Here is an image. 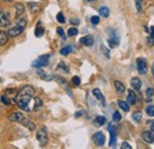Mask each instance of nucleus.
Listing matches in <instances>:
<instances>
[{
	"mask_svg": "<svg viewBox=\"0 0 154 149\" xmlns=\"http://www.w3.org/2000/svg\"><path fill=\"white\" fill-rule=\"evenodd\" d=\"M17 105L24 111H35V89L31 85L21 88L17 96Z\"/></svg>",
	"mask_w": 154,
	"mask_h": 149,
	"instance_id": "nucleus-1",
	"label": "nucleus"
},
{
	"mask_svg": "<svg viewBox=\"0 0 154 149\" xmlns=\"http://www.w3.org/2000/svg\"><path fill=\"white\" fill-rule=\"evenodd\" d=\"M37 140H38L39 144L40 146H45L49 141V137H48V131L45 127H42L38 131H37Z\"/></svg>",
	"mask_w": 154,
	"mask_h": 149,
	"instance_id": "nucleus-2",
	"label": "nucleus"
},
{
	"mask_svg": "<svg viewBox=\"0 0 154 149\" xmlns=\"http://www.w3.org/2000/svg\"><path fill=\"white\" fill-rule=\"evenodd\" d=\"M136 68H137V71H139V74H147L148 65H147L146 59H143V58H139V59L136 60Z\"/></svg>",
	"mask_w": 154,
	"mask_h": 149,
	"instance_id": "nucleus-3",
	"label": "nucleus"
},
{
	"mask_svg": "<svg viewBox=\"0 0 154 149\" xmlns=\"http://www.w3.org/2000/svg\"><path fill=\"white\" fill-rule=\"evenodd\" d=\"M48 64H49V55H44V56L39 57L38 59H36L32 63V65L35 68H38V69H42V68L46 66Z\"/></svg>",
	"mask_w": 154,
	"mask_h": 149,
	"instance_id": "nucleus-4",
	"label": "nucleus"
},
{
	"mask_svg": "<svg viewBox=\"0 0 154 149\" xmlns=\"http://www.w3.org/2000/svg\"><path fill=\"white\" fill-rule=\"evenodd\" d=\"M93 141H94V143L96 146L102 147L104 144V142H106V136H104V134L102 131H97L93 135Z\"/></svg>",
	"mask_w": 154,
	"mask_h": 149,
	"instance_id": "nucleus-5",
	"label": "nucleus"
},
{
	"mask_svg": "<svg viewBox=\"0 0 154 149\" xmlns=\"http://www.w3.org/2000/svg\"><path fill=\"white\" fill-rule=\"evenodd\" d=\"M11 25L10 16L6 12H0V26L1 27H8Z\"/></svg>",
	"mask_w": 154,
	"mask_h": 149,
	"instance_id": "nucleus-6",
	"label": "nucleus"
},
{
	"mask_svg": "<svg viewBox=\"0 0 154 149\" xmlns=\"http://www.w3.org/2000/svg\"><path fill=\"white\" fill-rule=\"evenodd\" d=\"M23 30H24L23 27H20V26H18V25H16V26L11 27V29L7 31V35H8V37L10 38H16L21 35Z\"/></svg>",
	"mask_w": 154,
	"mask_h": 149,
	"instance_id": "nucleus-7",
	"label": "nucleus"
},
{
	"mask_svg": "<svg viewBox=\"0 0 154 149\" xmlns=\"http://www.w3.org/2000/svg\"><path fill=\"white\" fill-rule=\"evenodd\" d=\"M108 130L110 132V147L112 148H114L116 144V135H117V131H116V128L114 126H112V124H109V127H108Z\"/></svg>",
	"mask_w": 154,
	"mask_h": 149,
	"instance_id": "nucleus-8",
	"label": "nucleus"
},
{
	"mask_svg": "<svg viewBox=\"0 0 154 149\" xmlns=\"http://www.w3.org/2000/svg\"><path fill=\"white\" fill-rule=\"evenodd\" d=\"M10 121H12V122H23L24 120H25V117H24V115L21 114V112H18V111H16V112H12L11 115H10Z\"/></svg>",
	"mask_w": 154,
	"mask_h": 149,
	"instance_id": "nucleus-9",
	"label": "nucleus"
},
{
	"mask_svg": "<svg viewBox=\"0 0 154 149\" xmlns=\"http://www.w3.org/2000/svg\"><path fill=\"white\" fill-rule=\"evenodd\" d=\"M141 137H142V140H143L146 143H149V144H151L154 141L153 131H143L142 135H141Z\"/></svg>",
	"mask_w": 154,
	"mask_h": 149,
	"instance_id": "nucleus-10",
	"label": "nucleus"
},
{
	"mask_svg": "<svg viewBox=\"0 0 154 149\" xmlns=\"http://www.w3.org/2000/svg\"><path fill=\"white\" fill-rule=\"evenodd\" d=\"M18 90H16V89H7L5 93L10 97V99H11V102L12 103H17V96H18Z\"/></svg>",
	"mask_w": 154,
	"mask_h": 149,
	"instance_id": "nucleus-11",
	"label": "nucleus"
},
{
	"mask_svg": "<svg viewBox=\"0 0 154 149\" xmlns=\"http://www.w3.org/2000/svg\"><path fill=\"white\" fill-rule=\"evenodd\" d=\"M81 44L85 45V46H91L94 44V37L93 36H85V37L81 38Z\"/></svg>",
	"mask_w": 154,
	"mask_h": 149,
	"instance_id": "nucleus-12",
	"label": "nucleus"
},
{
	"mask_svg": "<svg viewBox=\"0 0 154 149\" xmlns=\"http://www.w3.org/2000/svg\"><path fill=\"white\" fill-rule=\"evenodd\" d=\"M131 85H132V88L134 89L135 91H140L142 84H141V81H140L139 78L134 77V78H132V81H131Z\"/></svg>",
	"mask_w": 154,
	"mask_h": 149,
	"instance_id": "nucleus-13",
	"label": "nucleus"
},
{
	"mask_svg": "<svg viewBox=\"0 0 154 149\" xmlns=\"http://www.w3.org/2000/svg\"><path fill=\"white\" fill-rule=\"evenodd\" d=\"M14 10H16V18H19L20 16H23V13L25 11V7H24L23 4L18 2V4L14 5Z\"/></svg>",
	"mask_w": 154,
	"mask_h": 149,
	"instance_id": "nucleus-14",
	"label": "nucleus"
},
{
	"mask_svg": "<svg viewBox=\"0 0 154 149\" xmlns=\"http://www.w3.org/2000/svg\"><path fill=\"white\" fill-rule=\"evenodd\" d=\"M27 7H29L31 13H38L39 11H40V6H39L38 4H36V2H29Z\"/></svg>",
	"mask_w": 154,
	"mask_h": 149,
	"instance_id": "nucleus-15",
	"label": "nucleus"
},
{
	"mask_svg": "<svg viewBox=\"0 0 154 149\" xmlns=\"http://www.w3.org/2000/svg\"><path fill=\"white\" fill-rule=\"evenodd\" d=\"M114 85H115L116 93H119V95H122V93L126 91V88H125V85H123L121 82H119V81H115V82H114Z\"/></svg>",
	"mask_w": 154,
	"mask_h": 149,
	"instance_id": "nucleus-16",
	"label": "nucleus"
},
{
	"mask_svg": "<svg viewBox=\"0 0 154 149\" xmlns=\"http://www.w3.org/2000/svg\"><path fill=\"white\" fill-rule=\"evenodd\" d=\"M136 99H137L136 93H135L133 90H129V91H128V97H127L128 103H129V104H135V103H136Z\"/></svg>",
	"mask_w": 154,
	"mask_h": 149,
	"instance_id": "nucleus-17",
	"label": "nucleus"
},
{
	"mask_svg": "<svg viewBox=\"0 0 154 149\" xmlns=\"http://www.w3.org/2000/svg\"><path fill=\"white\" fill-rule=\"evenodd\" d=\"M8 35H7V32H5V31H2V30H0V46H2V45H5L7 41H8Z\"/></svg>",
	"mask_w": 154,
	"mask_h": 149,
	"instance_id": "nucleus-18",
	"label": "nucleus"
},
{
	"mask_svg": "<svg viewBox=\"0 0 154 149\" xmlns=\"http://www.w3.org/2000/svg\"><path fill=\"white\" fill-rule=\"evenodd\" d=\"M93 95L96 97L98 101H101V102H102V104H103V105L106 104V101H104V96H103V95H102V93L100 91V89H94V90H93Z\"/></svg>",
	"mask_w": 154,
	"mask_h": 149,
	"instance_id": "nucleus-19",
	"label": "nucleus"
},
{
	"mask_svg": "<svg viewBox=\"0 0 154 149\" xmlns=\"http://www.w3.org/2000/svg\"><path fill=\"white\" fill-rule=\"evenodd\" d=\"M117 104H119V107L123 110V111H129V103L128 102H125V101H119L117 102Z\"/></svg>",
	"mask_w": 154,
	"mask_h": 149,
	"instance_id": "nucleus-20",
	"label": "nucleus"
},
{
	"mask_svg": "<svg viewBox=\"0 0 154 149\" xmlns=\"http://www.w3.org/2000/svg\"><path fill=\"white\" fill-rule=\"evenodd\" d=\"M57 70L62 71V72H64V74H69V68H68V65H66V64H64L63 62H60V63L58 64Z\"/></svg>",
	"mask_w": 154,
	"mask_h": 149,
	"instance_id": "nucleus-21",
	"label": "nucleus"
},
{
	"mask_svg": "<svg viewBox=\"0 0 154 149\" xmlns=\"http://www.w3.org/2000/svg\"><path fill=\"white\" fill-rule=\"evenodd\" d=\"M72 50H74V47L72 46H65V47H63V49H60V55L62 56H68L70 52H72Z\"/></svg>",
	"mask_w": 154,
	"mask_h": 149,
	"instance_id": "nucleus-22",
	"label": "nucleus"
},
{
	"mask_svg": "<svg viewBox=\"0 0 154 149\" xmlns=\"http://www.w3.org/2000/svg\"><path fill=\"white\" fill-rule=\"evenodd\" d=\"M21 123H23L27 129H30V130H35V129H36L35 123H32V122H31V121H29V120H24Z\"/></svg>",
	"mask_w": 154,
	"mask_h": 149,
	"instance_id": "nucleus-23",
	"label": "nucleus"
},
{
	"mask_svg": "<svg viewBox=\"0 0 154 149\" xmlns=\"http://www.w3.org/2000/svg\"><path fill=\"white\" fill-rule=\"evenodd\" d=\"M98 13H100V16H102V17H108V16H109V8L106 7V6H102V7L100 8Z\"/></svg>",
	"mask_w": 154,
	"mask_h": 149,
	"instance_id": "nucleus-24",
	"label": "nucleus"
},
{
	"mask_svg": "<svg viewBox=\"0 0 154 149\" xmlns=\"http://www.w3.org/2000/svg\"><path fill=\"white\" fill-rule=\"evenodd\" d=\"M0 101L5 104V105H10L12 102H11V99H10V97L6 95V93H4V95H1V97H0Z\"/></svg>",
	"mask_w": 154,
	"mask_h": 149,
	"instance_id": "nucleus-25",
	"label": "nucleus"
},
{
	"mask_svg": "<svg viewBox=\"0 0 154 149\" xmlns=\"http://www.w3.org/2000/svg\"><path fill=\"white\" fill-rule=\"evenodd\" d=\"M43 35H44V29L40 26V24H38L37 27H36V30H35V36L39 38V37H42Z\"/></svg>",
	"mask_w": 154,
	"mask_h": 149,
	"instance_id": "nucleus-26",
	"label": "nucleus"
},
{
	"mask_svg": "<svg viewBox=\"0 0 154 149\" xmlns=\"http://www.w3.org/2000/svg\"><path fill=\"white\" fill-rule=\"evenodd\" d=\"M106 123V117L104 116H97L95 120V124L97 126H103Z\"/></svg>",
	"mask_w": 154,
	"mask_h": 149,
	"instance_id": "nucleus-27",
	"label": "nucleus"
},
{
	"mask_svg": "<svg viewBox=\"0 0 154 149\" xmlns=\"http://www.w3.org/2000/svg\"><path fill=\"white\" fill-rule=\"evenodd\" d=\"M37 72H38L39 76H40L43 79H45V81H51V78H52V76H49V74H46L45 72H44V71H43V70H40V69H39Z\"/></svg>",
	"mask_w": 154,
	"mask_h": 149,
	"instance_id": "nucleus-28",
	"label": "nucleus"
},
{
	"mask_svg": "<svg viewBox=\"0 0 154 149\" xmlns=\"http://www.w3.org/2000/svg\"><path fill=\"white\" fill-rule=\"evenodd\" d=\"M77 33H78V30L76 27H70L68 30V36L69 37H75V36H77Z\"/></svg>",
	"mask_w": 154,
	"mask_h": 149,
	"instance_id": "nucleus-29",
	"label": "nucleus"
},
{
	"mask_svg": "<svg viewBox=\"0 0 154 149\" xmlns=\"http://www.w3.org/2000/svg\"><path fill=\"white\" fill-rule=\"evenodd\" d=\"M26 24H27V20L25 18H20V19H18V21H17V25L20 26V27H23V29L26 27Z\"/></svg>",
	"mask_w": 154,
	"mask_h": 149,
	"instance_id": "nucleus-30",
	"label": "nucleus"
},
{
	"mask_svg": "<svg viewBox=\"0 0 154 149\" xmlns=\"http://www.w3.org/2000/svg\"><path fill=\"white\" fill-rule=\"evenodd\" d=\"M141 118H142V115H141L140 111H135L134 114H133V120H134L135 122H140Z\"/></svg>",
	"mask_w": 154,
	"mask_h": 149,
	"instance_id": "nucleus-31",
	"label": "nucleus"
},
{
	"mask_svg": "<svg viewBox=\"0 0 154 149\" xmlns=\"http://www.w3.org/2000/svg\"><path fill=\"white\" fill-rule=\"evenodd\" d=\"M146 112H147L148 116L153 117L154 116V105H148V107L146 108Z\"/></svg>",
	"mask_w": 154,
	"mask_h": 149,
	"instance_id": "nucleus-32",
	"label": "nucleus"
},
{
	"mask_svg": "<svg viewBox=\"0 0 154 149\" xmlns=\"http://www.w3.org/2000/svg\"><path fill=\"white\" fill-rule=\"evenodd\" d=\"M135 6H136V11L141 12V10H142V0H135Z\"/></svg>",
	"mask_w": 154,
	"mask_h": 149,
	"instance_id": "nucleus-33",
	"label": "nucleus"
},
{
	"mask_svg": "<svg viewBox=\"0 0 154 149\" xmlns=\"http://www.w3.org/2000/svg\"><path fill=\"white\" fill-rule=\"evenodd\" d=\"M71 82H72V84H74L75 87H78V85L81 84V79H79L78 76H74L72 79H71Z\"/></svg>",
	"mask_w": 154,
	"mask_h": 149,
	"instance_id": "nucleus-34",
	"label": "nucleus"
},
{
	"mask_svg": "<svg viewBox=\"0 0 154 149\" xmlns=\"http://www.w3.org/2000/svg\"><path fill=\"white\" fill-rule=\"evenodd\" d=\"M113 121L114 122H119V121H121V114L119 111H115L113 114Z\"/></svg>",
	"mask_w": 154,
	"mask_h": 149,
	"instance_id": "nucleus-35",
	"label": "nucleus"
},
{
	"mask_svg": "<svg viewBox=\"0 0 154 149\" xmlns=\"http://www.w3.org/2000/svg\"><path fill=\"white\" fill-rule=\"evenodd\" d=\"M57 20H58V23H60V24H64V23H65V18H64V16H63L62 12H59L57 14Z\"/></svg>",
	"mask_w": 154,
	"mask_h": 149,
	"instance_id": "nucleus-36",
	"label": "nucleus"
},
{
	"mask_svg": "<svg viewBox=\"0 0 154 149\" xmlns=\"http://www.w3.org/2000/svg\"><path fill=\"white\" fill-rule=\"evenodd\" d=\"M90 20H91V24H93V25H97V24L100 23V17H98V16H93Z\"/></svg>",
	"mask_w": 154,
	"mask_h": 149,
	"instance_id": "nucleus-37",
	"label": "nucleus"
},
{
	"mask_svg": "<svg viewBox=\"0 0 154 149\" xmlns=\"http://www.w3.org/2000/svg\"><path fill=\"white\" fill-rule=\"evenodd\" d=\"M146 95H147V96L151 98V97L154 95V89H153V88H148V89L146 90Z\"/></svg>",
	"mask_w": 154,
	"mask_h": 149,
	"instance_id": "nucleus-38",
	"label": "nucleus"
},
{
	"mask_svg": "<svg viewBox=\"0 0 154 149\" xmlns=\"http://www.w3.org/2000/svg\"><path fill=\"white\" fill-rule=\"evenodd\" d=\"M101 50H102V52L106 55V57H107V58H109V51H108V49H107V47L101 46Z\"/></svg>",
	"mask_w": 154,
	"mask_h": 149,
	"instance_id": "nucleus-39",
	"label": "nucleus"
},
{
	"mask_svg": "<svg viewBox=\"0 0 154 149\" xmlns=\"http://www.w3.org/2000/svg\"><path fill=\"white\" fill-rule=\"evenodd\" d=\"M121 148L122 149H132V146H131L129 143H127V142H123V143L121 144Z\"/></svg>",
	"mask_w": 154,
	"mask_h": 149,
	"instance_id": "nucleus-40",
	"label": "nucleus"
},
{
	"mask_svg": "<svg viewBox=\"0 0 154 149\" xmlns=\"http://www.w3.org/2000/svg\"><path fill=\"white\" fill-rule=\"evenodd\" d=\"M57 33L59 35V36H60V37L63 38V39H65V35H64V31H63V30H62L60 27H58V29H57Z\"/></svg>",
	"mask_w": 154,
	"mask_h": 149,
	"instance_id": "nucleus-41",
	"label": "nucleus"
},
{
	"mask_svg": "<svg viewBox=\"0 0 154 149\" xmlns=\"http://www.w3.org/2000/svg\"><path fill=\"white\" fill-rule=\"evenodd\" d=\"M148 126H149L151 130L154 131V120H151V121H148Z\"/></svg>",
	"mask_w": 154,
	"mask_h": 149,
	"instance_id": "nucleus-42",
	"label": "nucleus"
},
{
	"mask_svg": "<svg viewBox=\"0 0 154 149\" xmlns=\"http://www.w3.org/2000/svg\"><path fill=\"white\" fill-rule=\"evenodd\" d=\"M70 23H71L72 25H78V24H79V20H78V19H71Z\"/></svg>",
	"mask_w": 154,
	"mask_h": 149,
	"instance_id": "nucleus-43",
	"label": "nucleus"
},
{
	"mask_svg": "<svg viewBox=\"0 0 154 149\" xmlns=\"http://www.w3.org/2000/svg\"><path fill=\"white\" fill-rule=\"evenodd\" d=\"M82 115H84V111H78L75 114V117H79V116H82Z\"/></svg>",
	"mask_w": 154,
	"mask_h": 149,
	"instance_id": "nucleus-44",
	"label": "nucleus"
},
{
	"mask_svg": "<svg viewBox=\"0 0 154 149\" xmlns=\"http://www.w3.org/2000/svg\"><path fill=\"white\" fill-rule=\"evenodd\" d=\"M151 35H152V38H154V26H151Z\"/></svg>",
	"mask_w": 154,
	"mask_h": 149,
	"instance_id": "nucleus-45",
	"label": "nucleus"
},
{
	"mask_svg": "<svg viewBox=\"0 0 154 149\" xmlns=\"http://www.w3.org/2000/svg\"><path fill=\"white\" fill-rule=\"evenodd\" d=\"M152 74H153V76H154V63H153V66H152Z\"/></svg>",
	"mask_w": 154,
	"mask_h": 149,
	"instance_id": "nucleus-46",
	"label": "nucleus"
},
{
	"mask_svg": "<svg viewBox=\"0 0 154 149\" xmlns=\"http://www.w3.org/2000/svg\"><path fill=\"white\" fill-rule=\"evenodd\" d=\"M5 1H13V0H5Z\"/></svg>",
	"mask_w": 154,
	"mask_h": 149,
	"instance_id": "nucleus-47",
	"label": "nucleus"
},
{
	"mask_svg": "<svg viewBox=\"0 0 154 149\" xmlns=\"http://www.w3.org/2000/svg\"><path fill=\"white\" fill-rule=\"evenodd\" d=\"M87 1H94V0H87Z\"/></svg>",
	"mask_w": 154,
	"mask_h": 149,
	"instance_id": "nucleus-48",
	"label": "nucleus"
}]
</instances>
